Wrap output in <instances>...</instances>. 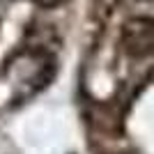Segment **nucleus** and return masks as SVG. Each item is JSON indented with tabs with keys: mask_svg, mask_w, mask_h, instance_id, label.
<instances>
[{
	"mask_svg": "<svg viewBox=\"0 0 154 154\" xmlns=\"http://www.w3.org/2000/svg\"><path fill=\"white\" fill-rule=\"evenodd\" d=\"M122 46L131 58H147L154 53V19L136 16L122 28Z\"/></svg>",
	"mask_w": 154,
	"mask_h": 154,
	"instance_id": "obj_1",
	"label": "nucleus"
},
{
	"mask_svg": "<svg viewBox=\"0 0 154 154\" xmlns=\"http://www.w3.org/2000/svg\"><path fill=\"white\" fill-rule=\"evenodd\" d=\"M37 5H42V7H53V5H58L60 0H35Z\"/></svg>",
	"mask_w": 154,
	"mask_h": 154,
	"instance_id": "obj_2",
	"label": "nucleus"
}]
</instances>
